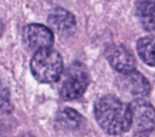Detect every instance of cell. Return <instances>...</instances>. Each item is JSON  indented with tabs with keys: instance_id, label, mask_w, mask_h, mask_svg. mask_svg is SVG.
Wrapping results in <instances>:
<instances>
[{
	"instance_id": "10",
	"label": "cell",
	"mask_w": 155,
	"mask_h": 137,
	"mask_svg": "<svg viewBox=\"0 0 155 137\" xmlns=\"http://www.w3.org/2000/svg\"><path fill=\"white\" fill-rule=\"evenodd\" d=\"M136 10L143 28L155 30V1H138Z\"/></svg>"
},
{
	"instance_id": "7",
	"label": "cell",
	"mask_w": 155,
	"mask_h": 137,
	"mask_svg": "<svg viewBox=\"0 0 155 137\" xmlns=\"http://www.w3.org/2000/svg\"><path fill=\"white\" fill-rule=\"evenodd\" d=\"M117 82L120 89L124 92L133 97L140 98L143 96H147L150 92L149 81L145 79V76H143L137 70H133L127 74H121V78L117 79Z\"/></svg>"
},
{
	"instance_id": "2",
	"label": "cell",
	"mask_w": 155,
	"mask_h": 137,
	"mask_svg": "<svg viewBox=\"0 0 155 137\" xmlns=\"http://www.w3.org/2000/svg\"><path fill=\"white\" fill-rule=\"evenodd\" d=\"M30 70L40 82H56L63 74V58L61 53L52 47L40 50L31 57Z\"/></svg>"
},
{
	"instance_id": "6",
	"label": "cell",
	"mask_w": 155,
	"mask_h": 137,
	"mask_svg": "<svg viewBox=\"0 0 155 137\" xmlns=\"http://www.w3.org/2000/svg\"><path fill=\"white\" fill-rule=\"evenodd\" d=\"M107 58L110 65L121 74H127L136 69V59L132 52L122 45L109 47L107 50Z\"/></svg>"
},
{
	"instance_id": "1",
	"label": "cell",
	"mask_w": 155,
	"mask_h": 137,
	"mask_svg": "<svg viewBox=\"0 0 155 137\" xmlns=\"http://www.w3.org/2000/svg\"><path fill=\"white\" fill-rule=\"evenodd\" d=\"M94 118L104 132L121 135L131 129L128 104L113 95L101 97L94 104Z\"/></svg>"
},
{
	"instance_id": "4",
	"label": "cell",
	"mask_w": 155,
	"mask_h": 137,
	"mask_svg": "<svg viewBox=\"0 0 155 137\" xmlns=\"http://www.w3.org/2000/svg\"><path fill=\"white\" fill-rule=\"evenodd\" d=\"M131 129L137 133L150 132L155 127V109L145 99H133L130 104Z\"/></svg>"
},
{
	"instance_id": "11",
	"label": "cell",
	"mask_w": 155,
	"mask_h": 137,
	"mask_svg": "<svg viewBox=\"0 0 155 137\" xmlns=\"http://www.w3.org/2000/svg\"><path fill=\"white\" fill-rule=\"evenodd\" d=\"M137 51L145 64L155 67V35L139 39L137 41Z\"/></svg>"
},
{
	"instance_id": "8",
	"label": "cell",
	"mask_w": 155,
	"mask_h": 137,
	"mask_svg": "<svg viewBox=\"0 0 155 137\" xmlns=\"http://www.w3.org/2000/svg\"><path fill=\"white\" fill-rule=\"evenodd\" d=\"M47 22H48V28L52 32H56L57 34L64 36L73 34L76 28L75 17L69 11L62 7L53 8L47 17Z\"/></svg>"
},
{
	"instance_id": "5",
	"label": "cell",
	"mask_w": 155,
	"mask_h": 137,
	"mask_svg": "<svg viewBox=\"0 0 155 137\" xmlns=\"http://www.w3.org/2000/svg\"><path fill=\"white\" fill-rule=\"evenodd\" d=\"M23 41L27 48L38 52L44 48H51L54 36L53 32L47 25L30 23L23 29Z\"/></svg>"
},
{
	"instance_id": "9",
	"label": "cell",
	"mask_w": 155,
	"mask_h": 137,
	"mask_svg": "<svg viewBox=\"0 0 155 137\" xmlns=\"http://www.w3.org/2000/svg\"><path fill=\"white\" fill-rule=\"evenodd\" d=\"M57 122L62 129L78 131L85 126V118L73 108H64L58 113Z\"/></svg>"
},
{
	"instance_id": "3",
	"label": "cell",
	"mask_w": 155,
	"mask_h": 137,
	"mask_svg": "<svg viewBox=\"0 0 155 137\" xmlns=\"http://www.w3.org/2000/svg\"><path fill=\"white\" fill-rule=\"evenodd\" d=\"M90 84V73L87 67L75 61L64 72L59 86V95L64 101H74L80 98Z\"/></svg>"
}]
</instances>
